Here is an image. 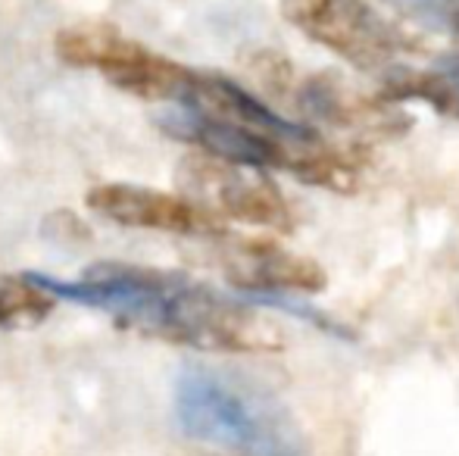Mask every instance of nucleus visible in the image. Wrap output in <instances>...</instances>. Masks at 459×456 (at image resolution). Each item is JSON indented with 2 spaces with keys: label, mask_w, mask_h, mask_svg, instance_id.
<instances>
[{
  "label": "nucleus",
  "mask_w": 459,
  "mask_h": 456,
  "mask_svg": "<svg viewBox=\"0 0 459 456\" xmlns=\"http://www.w3.org/2000/svg\"><path fill=\"white\" fill-rule=\"evenodd\" d=\"M82 294L119 323L169 344L210 353L281 350V331L269 319L178 272L100 266L88 272Z\"/></svg>",
  "instance_id": "1"
},
{
  "label": "nucleus",
  "mask_w": 459,
  "mask_h": 456,
  "mask_svg": "<svg viewBox=\"0 0 459 456\" xmlns=\"http://www.w3.org/2000/svg\"><path fill=\"white\" fill-rule=\"evenodd\" d=\"M176 413L187 438L238 456H307L288 409L263 388L222 372H187L176 388Z\"/></svg>",
  "instance_id": "2"
},
{
  "label": "nucleus",
  "mask_w": 459,
  "mask_h": 456,
  "mask_svg": "<svg viewBox=\"0 0 459 456\" xmlns=\"http://www.w3.org/2000/svg\"><path fill=\"white\" fill-rule=\"evenodd\" d=\"M281 16L300 35L332 50L359 73H387L403 56L425 54V41L368 0H281Z\"/></svg>",
  "instance_id": "3"
},
{
  "label": "nucleus",
  "mask_w": 459,
  "mask_h": 456,
  "mask_svg": "<svg viewBox=\"0 0 459 456\" xmlns=\"http://www.w3.org/2000/svg\"><path fill=\"white\" fill-rule=\"evenodd\" d=\"M56 54L73 66L97 69L119 91L138 100H151V104H160V100L178 104L191 79L187 66L144 47L107 22H82L63 29L56 35Z\"/></svg>",
  "instance_id": "4"
},
{
  "label": "nucleus",
  "mask_w": 459,
  "mask_h": 456,
  "mask_svg": "<svg viewBox=\"0 0 459 456\" xmlns=\"http://www.w3.org/2000/svg\"><path fill=\"white\" fill-rule=\"evenodd\" d=\"M176 178L185 197H191L222 222L235 219L269 231L294 228V213L281 188L263 169L225 163L197 151L178 163Z\"/></svg>",
  "instance_id": "5"
},
{
  "label": "nucleus",
  "mask_w": 459,
  "mask_h": 456,
  "mask_svg": "<svg viewBox=\"0 0 459 456\" xmlns=\"http://www.w3.org/2000/svg\"><path fill=\"white\" fill-rule=\"evenodd\" d=\"M94 213L122 228H151L169 235L225 237V222L185 197L182 191H157L144 185H100L88 194Z\"/></svg>",
  "instance_id": "6"
},
{
  "label": "nucleus",
  "mask_w": 459,
  "mask_h": 456,
  "mask_svg": "<svg viewBox=\"0 0 459 456\" xmlns=\"http://www.w3.org/2000/svg\"><path fill=\"white\" fill-rule=\"evenodd\" d=\"M294 104L307 119L325 122V125L344 128V132L394 138L410 128V116L397 104L385 100L381 94L363 91L338 73H319L300 82L294 88Z\"/></svg>",
  "instance_id": "7"
},
{
  "label": "nucleus",
  "mask_w": 459,
  "mask_h": 456,
  "mask_svg": "<svg viewBox=\"0 0 459 456\" xmlns=\"http://www.w3.org/2000/svg\"><path fill=\"white\" fill-rule=\"evenodd\" d=\"M222 269L229 281L247 291H300L319 294L328 285L325 269L316 260L278 247L260 237H241L222 247Z\"/></svg>",
  "instance_id": "8"
},
{
  "label": "nucleus",
  "mask_w": 459,
  "mask_h": 456,
  "mask_svg": "<svg viewBox=\"0 0 459 456\" xmlns=\"http://www.w3.org/2000/svg\"><path fill=\"white\" fill-rule=\"evenodd\" d=\"M381 98L397 100H422L441 116L459 119V54L437 60L431 69L391 66L381 85Z\"/></svg>",
  "instance_id": "9"
},
{
  "label": "nucleus",
  "mask_w": 459,
  "mask_h": 456,
  "mask_svg": "<svg viewBox=\"0 0 459 456\" xmlns=\"http://www.w3.org/2000/svg\"><path fill=\"white\" fill-rule=\"evenodd\" d=\"M54 310V297L35 281L19 275H0V325L4 329H31Z\"/></svg>",
  "instance_id": "10"
},
{
  "label": "nucleus",
  "mask_w": 459,
  "mask_h": 456,
  "mask_svg": "<svg viewBox=\"0 0 459 456\" xmlns=\"http://www.w3.org/2000/svg\"><path fill=\"white\" fill-rule=\"evenodd\" d=\"M381 4L391 6L403 22L437 31H456L459 0H381Z\"/></svg>",
  "instance_id": "11"
},
{
  "label": "nucleus",
  "mask_w": 459,
  "mask_h": 456,
  "mask_svg": "<svg viewBox=\"0 0 459 456\" xmlns=\"http://www.w3.org/2000/svg\"><path fill=\"white\" fill-rule=\"evenodd\" d=\"M454 35H459V22H456V31H454Z\"/></svg>",
  "instance_id": "12"
}]
</instances>
